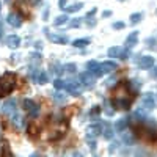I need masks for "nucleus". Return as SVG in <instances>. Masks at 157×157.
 Listing matches in <instances>:
<instances>
[{
    "instance_id": "nucleus-1",
    "label": "nucleus",
    "mask_w": 157,
    "mask_h": 157,
    "mask_svg": "<svg viewBox=\"0 0 157 157\" xmlns=\"http://www.w3.org/2000/svg\"><path fill=\"white\" fill-rule=\"evenodd\" d=\"M16 86V75L6 72L2 78H0V98L2 96H8Z\"/></svg>"
},
{
    "instance_id": "nucleus-2",
    "label": "nucleus",
    "mask_w": 157,
    "mask_h": 157,
    "mask_svg": "<svg viewBox=\"0 0 157 157\" xmlns=\"http://www.w3.org/2000/svg\"><path fill=\"white\" fill-rule=\"evenodd\" d=\"M115 69H116V64H115L113 61H104L102 64H99V68L94 71V75H96V77H101V75H104V74L113 72Z\"/></svg>"
},
{
    "instance_id": "nucleus-3",
    "label": "nucleus",
    "mask_w": 157,
    "mask_h": 157,
    "mask_svg": "<svg viewBox=\"0 0 157 157\" xmlns=\"http://www.w3.org/2000/svg\"><path fill=\"white\" fill-rule=\"evenodd\" d=\"M22 105H24V110L27 112L30 116H36L39 113V107L36 105L32 99H24L22 101Z\"/></svg>"
},
{
    "instance_id": "nucleus-4",
    "label": "nucleus",
    "mask_w": 157,
    "mask_h": 157,
    "mask_svg": "<svg viewBox=\"0 0 157 157\" xmlns=\"http://www.w3.org/2000/svg\"><path fill=\"white\" fill-rule=\"evenodd\" d=\"M78 82L82 83V86L85 88H93L94 86V77L93 75H90V72H82V74H78Z\"/></svg>"
},
{
    "instance_id": "nucleus-5",
    "label": "nucleus",
    "mask_w": 157,
    "mask_h": 157,
    "mask_svg": "<svg viewBox=\"0 0 157 157\" xmlns=\"http://www.w3.org/2000/svg\"><path fill=\"white\" fill-rule=\"evenodd\" d=\"M141 107L145 109L146 112H149V110H152L155 107V99H154V96L151 93L143 94V98H141Z\"/></svg>"
},
{
    "instance_id": "nucleus-6",
    "label": "nucleus",
    "mask_w": 157,
    "mask_h": 157,
    "mask_svg": "<svg viewBox=\"0 0 157 157\" xmlns=\"http://www.w3.org/2000/svg\"><path fill=\"white\" fill-rule=\"evenodd\" d=\"M64 90H68L72 96H77V94H80V91H82V83L77 82V80H68Z\"/></svg>"
},
{
    "instance_id": "nucleus-7",
    "label": "nucleus",
    "mask_w": 157,
    "mask_h": 157,
    "mask_svg": "<svg viewBox=\"0 0 157 157\" xmlns=\"http://www.w3.org/2000/svg\"><path fill=\"white\" fill-rule=\"evenodd\" d=\"M32 78L36 82V83H39V85H44L46 82H47V74L44 72V71H41V69H33L32 71Z\"/></svg>"
},
{
    "instance_id": "nucleus-8",
    "label": "nucleus",
    "mask_w": 157,
    "mask_h": 157,
    "mask_svg": "<svg viewBox=\"0 0 157 157\" xmlns=\"http://www.w3.org/2000/svg\"><path fill=\"white\" fill-rule=\"evenodd\" d=\"M101 134H102V137L104 138H107V140H110L112 137H113V134H115V129H113V126H110L107 121H104V123H101Z\"/></svg>"
},
{
    "instance_id": "nucleus-9",
    "label": "nucleus",
    "mask_w": 157,
    "mask_h": 157,
    "mask_svg": "<svg viewBox=\"0 0 157 157\" xmlns=\"http://www.w3.org/2000/svg\"><path fill=\"white\" fill-rule=\"evenodd\" d=\"M113 107L121 109V110H127L130 107V101L127 98H113Z\"/></svg>"
},
{
    "instance_id": "nucleus-10",
    "label": "nucleus",
    "mask_w": 157,
    "mask_h": 157,
    "mask_svg": "<svg viewBox=\"0 0 157 157\" xmlns=\"http://www.w3.org/2000/svg\"><path fill=\"white\" fill-rule=\"evenodd\" d=\"M138 66L141 68V69H149V68H152V64H154V58L152 57H149V55H145V57H138Z\"/></svg>"
},
{
    "instance_id": "nucleus-11",
    "label": "nucleus",
    "mask_w": 157,
    "mask_h": 157,
    "mask_svg": "<svg viewBox=\"0 0 157 157\" xmlns=\"http://www.w3.org/2000/svg\"><path fill=\"white\" fill-rule=\"evenodd\" d=\"M6 21H8V24L11 25V27H14V29H19L22 25V19H21V16L17 14V13H10Z\"/></svg>"
},
{
    "instance_id": "nucleus-12",
    "label": "nucleus",
    "mask_w": 157,
    "mask_h": 157,
    "mask_svg": "<svg viewBox=\"0 0 157 157\" xmlns=\"http://www.w3.org/2000/svg\"><path fill=\"white\" fill-rule=\"evenodd\" d=\"M2 112L6 113V115H13V113H14V112H16V99H8V101L3 104Z\"/></svg>"
},
{
    "instance_id": "nucleus-13",
    "label": "nucleus",
    "mask_w": 157,
    "mask_h": 157,
    "mask_svg": "<svg viewBox=\"0 0 157 157\" xmlns=\"http://www.w3.org/2000/svg\"><path fill=\"white\" fill-rule=\"evenodd\" d=\"M46 33H47V38L50 39L52 43H58V44H66L69 39H68V36H63V35H50L49 32H47V29L44 30Z\"/></svg>"
},
{
    "instance_id": "nucleus-14",
    "label": "nucleus",
    "mask_w": 157,
    "mask_h": 157,
    "mask_svg": "<svg viewBox=\"0 0 157 157\" xmlns=\"http://www.w3.org/2000/svg\"><path fill=\"white\" fill-rule=\"evenodd\" d=\"M19 44H21V38L17 35H10L6 38V46L10 49H16V47H19Z\"/></svg>"
},
{
    "instance_id": "nucleus-15",
    "label": "nucleus",
    "mask_w": 157,
    "mask_h": 157,
    "mask_svg": "<svg viewBox=\"0 0 157 157\" xmlns=\"http://www.w3.org/2000/svg\"><path fill=\"white\" fill-rule=\"evenodd\" d=\"M101 134V127L99 126H90L86 130V140H96V137Z\"/></svg>"
},
{
    "instance_id": "nucleus-16",
    "label": "nucleus",
    "mask_w": 157,
    "mask_h": 157,
    "mask_svg": "<svg viewBox=\"0 0 157 157\" xmlns=\"http://www.w3.org/2000/svg\"><path fill=\"white\" fill-rule=\"evenodd\" d=\"M137 39H138V32H132L127 38H126V47L130 49V47H134L137 44Z\"/></svg>"
},
{
    "instance_id": "nucleus-17",
    "label": "nucleus",
    "mask_w": 157,
    "mask_h": 157,
    "mask_svg": "<svg viewBox=\"0 0 157 157\" xmlns=\"http://www.w3.org/2000/svg\"><path fill=\"white\" fill-rule=\"evenodd\" d=\"M129 124V120L127 118H120L116 123H115V126H113V129L116 130V132H123V130L126 129V126Z\"/></svg>"
},
{
    "instance_id": "nucleus-18",
    "label": "nucleus",
    "mask_w": 157,
    "mask_h": 157,
    "mask_svg": "<svg viewBox=\"0 0 157 157\" xmlns=\"http://www.w3.org/2000/svg\"><path fill=\"white\" fill-rule=\"evenodd\" d=\"M11 121H13V124H14L16 127H24V126H25V123H24V118H22L21 115H17L16 112L13 113V118H11Z\"/></svg>"
},
{
    "instance_id": "nucleus-19",
    "label": "nucleus",
    "mask_w": 157,
    "mask_h": 157,
    "mask_svg": "<svg viewBox=\"0 0 157 157\" xmlns=\"http://www.w3.org/2000/svg\"><path fill=\"white\" fill-rule=\"evenodd\" d=\"M39 63H41V55H39L38 52L32 54L30 55V64H32V66H39Z\"/></svg>"
},
{
    "instance_id": "nucleus-20",
    "label": "nucleus",
    "mask_w": 157,
    "mask_h": 157,
    "mask_svg": "<svg viewBox=\"0 0 157 157\" xmlns=\"http://www.w3.org/2000/svg\"><path fill=\"white\" fill-rule=\"evenodd\" d=\"M104 113H105L107 116H113V115H115V110H113V107L110 105L109 101H104Z\"/></svg>"
},
{
    "instance_id": "nucleus-21",
    "label": "nucleus",
    "mask_w": 157,
    "mask_h": 157,
    "mask_svg": "<svg viewBox=\"0 0 157 157\" xmlns=\"http://www.w3.org/2000/svg\"><path fill=\"white\" fill-rule=\"evenodd\" d=\"M68 22V16L66 14H61V16H57L55 21H54V25H57V27H60V25H64Z\"/></svg>"
},
{
    "instance_id": "nucleus-22",
    "label": "nucleus",
    "mask_w": 157,
    "mask_h": 157,
    "mask_svg": "<svg viewBox=\"0 0 157 157\" xmlns=\"http://www.w3.org/2000/svg\"><path fill=\"white\" fill-rule=\"evenodd\" d=\"M141 17H143L141 13H134V14H130L129 21H130V24H132V25H137V24L141 21Z\"/></svg>"
},
{
    "instance_id": "nucleus-23",
    "label": "nucleus",
    "mask_w": 157,
    "mask_h": 157,
    "mask_svg": "<svg viewBox=\"0 0 157 157\" xmlns=\"http://www.w3.org/2000/svg\"><path fill=\"white\" fill-rule=\"evenodd\" d=\"M72 44H74V47H85V46H88V44H90V39H88V38L75 39V41H74Z\"/></svg>"
},
{
    "instance_id": "nucleus-24",
    "label": "nucleus",
    "mask_w": 157,
    "mask_h": 157,
    "mask_svg": "<svg viewBox=\"0 0 157 157\" xmlns=\"http://www.w3.org/2000/svg\"><path fill=\"white\" fill-rule=\"evenodd\" d=\"M77 71V66L74 63H68V64H64L63 66V72H68V74H74Z\"/></svg>"
},
{
    "instance_id": "nucleus-25",
    "label": "nucleus",
    "mask_w": 157,
    "mask_h": 157,
    "mask_svg": "<svg viewBox=\"0 0 157 157\" xmlns=\"http://www.w3.org/2000/svg\"><path fill=\"white\" fill-rule=\"evenodd\" d=\"M99 68V63L98 61H88L86 63V69H88V72H91V74H94V71Z\"/></svg>"
},
{
    "instance_id": "nucleus-26",
    "label": "nucleus",
    "mask_w": 157,
    "mask_h": 157,
    "mask_svg": "<svg viewBox=\"0 0 157 157\" xmlns=\"http://www.w3.org/2000/svg\"><path fill=\"white\" fill-rule=\"evenodd\" d=\"M123 141L126 143V145H132V143H134V135L130 134V132L123 134Z\"/></svg>"
},
{
    "instance_id": "nucleus-27",
    "label": "nucleus",
    "mask_w": 157,
    "mask_h": 157,
    "mask_svg": "<svg viewBox=\"0 0 157 157\" xmlns=\"http://www.w3.org/2000/svg\"><path fill=\"white\" fill-rule=\"evenodd\" d=\"M38 132H39V129H38L36 124H30V126H29V134H30L32 138H35V137L38 135Z\"/></svg>"
},
{
    "instance_id": "nucleus-28",
    "label": "nucleus",
    "mask_w": 157,
    "mask_h": 157,
    "mask_svg": "<svg viewBox=\"0 0 157 157\" xmlns=\"http://www.w3.org/2000/svg\"><path fill=\"white\" fill-rule=\"evenodd\" d=\"M82 6H83V3H74V5L68 6V8L64 10V11H66V13H75V11H78V10H80Z\"/></svg>"
},
{
    "instance_id": "nucleus-29",
    "label": "nucleus",
    "mask_w": 157,
    "mask_h": 157,
    "mask_svg": "<svg viewBox=\"0 0 157 157\" xmlns=\"http://www.w3.org/2000/svg\"><path fill=\"white\" fill-rule=\"evenodd\" d=\"M118 54H120V47H110L109 49V57L110 58H118Z\"/></svg>"
},
{
    "instance_id": "nucleus-30",
    "label": "nucleus",
    "mask_w": 157,
    "mask_h": 157,
    "mask_svg": "<svg viewBox=\"0 0 157 157\" xmlns=\"http://www.w3.org/2000/svg\"><path fill=\"white\" fill-rule=\"evenodd\" d=\"M54 86H55V90H64L66 82L61 80V78H57V80H54Z\"/></svg>"
},
{
    "instance_id": "nucleus-31",
    "label": "nucleus",
    "mask_w": 157,
    "mask_h": 157,
    "mask_svg": "<svg viewBox=\"0 0 157 157\" xmlns=\"http://www.w3.org/2000/svg\"><path fill=\"white\" fill-rule=\"evenodd\" d=\"M54 101L58 102V104H63L64 101H66V96L61 94V93H55V94H54Z\"/></svg>"
},
{
    "instance_id": "nucleus-32",
    "label": "nucleus",
    "mask_w": 157,
    "mask_h": 157,
    "mask_svg": "<svg viewBox=\"0 0 157 157\" xmlns=\"http://www.w3.org/2000/svg\"><path fill=\"white\" fill-rule=\"evenodd\" d=\"M129 55H130V50L126 47V50H120V54H118V58H121V60H127L129 58Z\"/></svg>"
},
{
    "instance_id": "nucleus-33",
    "label": "nucleus",
    "mask_w": 157,
    "mask_h": 157,
    "mask_svg": "<svg viewBox=\"0 0 157 157\" xmlns=\"http://www.w3.org/2000/svg\"><path fill=\"white\" fill-rule=\"evenodd\" d=\"M2 155H13V152L10 151L8 143H3V146H2Z\"/></svg>"
},
{
    "instance_id": "nucleus-34",
    "label": "nucleus",
    "mask_w": 157,
    "mask_h": 157,
    "mask_svg": "<svg viewBox=\"0 0 157 157\" xmlns=\"http://www.w3.org/2000/svg\"><path fill=\"white\" fill-rule=\"evenodd\" d=\"M69 25H71L72 29H75V27H80V25H82V19H78V17H77V19H72V22H71Z\"/></svg>"
},
{
    "instance_id": "nucleus-35",
    "label": "nucleus",
    "mask_w": 157,
    "mask_h": 157,
    "mask_svg": "<svg viewBox=\"0 0 157 157\" xmlns=\"http://www.w3.org/2000/svg\"><path fill=\"white\" fill-rule=\"evenodd\" d=\"M112 27L116 29V30H121V29H124V22H113Z\"/></svg>"
},
{
    "instance_id": "nucleus-36",
    "label": "nucleus",
    "mask_w": 157,
    "mask_h": 157,
    "mask_svg": "<svg viewBox=\"0 0 157 157\" xmlns=\"http://www.w3.org/2000/svg\"><path fill=\"white\" fill-rule=\"evenodd\" d=\"M118 146H120V143H118V141H113L112 145H110V148H109V152H110V154H113V151H115Z\"/></svg>"
},
{
    "instance_id": "nucleus-37",
    "label": "nucleus",
    "mask_w": 157,
    "mask_h": 157,
    "mask_svg": "<svg viewBox=\"0 0 157 157\" xmlns=\"http://www.w3.org/2000/svg\"><path fill=\"white\" fill-rule=\"evenodd\" d=\"M146 44H148V47H154L155 46V39L154 38H148L146 39Z\"/></svg>"
},
{
    "instance_id": "nucleus-38",
    "label": "nucleus",
    "mask_w": 157,
    "mask_h": 157,
    "mask_svg": "<svg viewBox=\"0 0 157 157\" xmlns=\"http://www.w3.org/2000/svg\"><path fill=\"white\" fill-rule=\"evenodd\" d=\"M96 11H98V8H91V10L86 13V17H93V16L96 14Z\"/></svg>"
},
{
    "instance_id": "nucleus-39",
    "label": "nucleus",
    "mask_w": 157,
    "mask_h": 157,
    "mask_svg": "<svg viewBox=\"0 0 157 157\" xmlns=\"http://www.w3.org/2000/svg\"><path fill=\"white\" fill-rule=\"evenodd\" d=\"M90 19V17H88ZM86 25H88V27H94V25H96V21L94 19H90L88 22H86Z\"/></svg>"
},
{
    "instance_id": "nucleus-40",
    "label": "nucleus",
    "mask_w": 157,
    "mask_h": 157,
    "mask_svg": "<svg viewBox=\"0 0 157 157\" xmlns=\"http://www.w3.org/2000/svg\"><path fill=\"white\" fill-rule=\"evenodd\" d=\"M66 2H68V0H58L60 8H63V10H64V6H66Z\"/></svg>"
},
{
    "instance_id": "nucleus-41",
    "label": "nucleus",
    "mask_w": 157,
    "mask_h": 157,
    "mask_svg": "<svg viewBox=\"0 0 157 157\" xmlns=\"http://www.w3.org/2000/svg\"><path fill=\"white\" fill-rule=\"evenodd\" d=\"M110 16H112V11H109V10L102 13V17H110Z\"/></svg>"
},
{
    "instance_id": "nucleus-42",
    "label": "nucleus",
    "mask_w": 157,
    "mask_h": 157,
    "mask_svg": "<svg viewBox=\"0 0 157 157\" xmlns=\"http://www.w3.org/2000/svg\"><path fill=\"white\" fill-rule=\"evenodd\" d=\"M47 16H49V8H46V10H44V13H43V19L46 21V19H47Z\"/></svg>"
},
{
    "instance_id": "nucleus-43",
    "label": "nucleus",
    "mask_w": 157,
    "mask_h": 157,
    "mask_svg": "<svg viewBox=\"0 0 157 157\" xmlns=\"http://www.w3.org/2000/svg\"><path fill=\"white\" fill-rule=\"evenodd\" d=\"M151 77H155V78H157V66L151 71Z\"/></svg>"
},
{
    "instance_id": "nucleus-44",
    "label": "nucleus",
    "mask_w": 157,
    "mask_h": 157,
    "mask_svg": "<svg viewBox=\"0 0 157 157\" xmlns=\"http://www.w3.org/2000/svg\"><path fill=\"white\" fill-rule=\"evenodd\" d=\"M2 36H3V24L0 22V39H2Z\"/></svg>"
},
{
    "instance_id": "nucleus-45",
    "label": "nucleus",
    "mask_w": 157,
    "mask_h": 157,
    "mask_svg": "<svg viewBox=\"0 0 157 157\" xmlns=\"http://www.w3.org/2000/svg\"><path fill=\"white\" fill-rule=\"evenodd\" d=\"M35 47H36L38 50H41V49H43V44H41V43H36V44H35Z\"/></svg>"
},
{
    "instance_id": "nucleus-46",
    "label": "nucleus",
    "mask_w": 157,
    "mask_h": 157,
    "mask_svg": "<svg viewBox=\"0 0 157 157\" xmlns=\"http://www.w3.org/2000/svg\"><path fill=\"white\" fill-rule=\"evenodd\" d=\"M98 112H99V107H98V105H96V107H93V113H98Z\"/></svg>"
},
{
    "instance_id": "nucleus-47",
    "label": "nucleus",
    "mask_w": 157,
    "mask_h": 157,
    "mask_svg": "<svg viewBox=\"0 0 157 157\" xmlns=\"http://www.w3.org/2000/svg\"><path fill=\"white\" fill-rule=\"evenodd\" d=\"M38 2H41V0H32V3H33V5H36Z\"/></svg>"
},
{
    "instance_id": "nucleus-48",
    "label": "nucleus",
    "mask_w": 157,
    "mask_h": 157,
    "mask_svg": "<svg viewBox=\"0 0 157 157\" xmlns=\"http://www.w3.org/2000/svg\"><path fill=\"white\" fill-rule=\"evenodd\" d=\"M5 2H10V0H5Z\"/></svg>"
}]
</instances>
